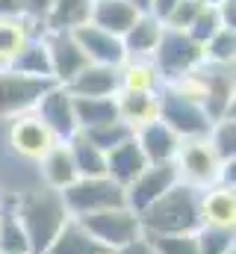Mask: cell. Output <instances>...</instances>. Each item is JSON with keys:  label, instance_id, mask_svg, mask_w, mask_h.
Wrapping results in <instances>:
<instances>
[{"label": "cell", "instance_id": "1", "mask_svg": "<svg viewBox=\"0 0 236 254\" xmlns=\"http://www.w3.org/2000/svg\"><path fill=\"white\" fill-rule=\"evenodd\" d=\"M12 210L27 234L30 252L33 254H45L48 246L57 240V234L65 228V222L71 219V213L65 210L62 195L45 187L36 190H24L12 195Z\"/></svg>", "mask_w": 236, "mask_h": 254}, {"label": "cell", "instance_id": "2", "mask_svg": "<svg viewBox=\"0 0 236 254\" xmlns=\"http://www.w3.org/2000/svg\"><path fill=\"white\" fill-rule=\"evenodd\" d=\"M201 192L177 181L163 198L139 213V225L145 237H166V234H195L201 228L198 213Z\"/></svg>", "mask_w": 236, "mask_h": 254}, {"label": "cell", "instance_id": "3", "mask_svg": "<svg viewBox=\"0 0 236 254\" xmlns=\"http://www.w3.org/2000/svg\"><path fill=\"white\" fill-rule=\"evenodd\" d=\"M65 201V210L71 213V219H83L101 210H113V207H127L124 190L116 181L104 178H77L65 192H59Z\"/></svg>", "mask_w": 236, "mask_h": 254}, {"label": "cell", "instance_id": "4", "mask_svg": "<svg viewBox=\"0 0 236 254\" xmlns=\"http://www.w3.org/2000/svg\"><path fill=\"white\" fill-rule=\"evenodd\" d=\"M77 222L92 234V240H95L104 252H113V254H116L118 249H124V246H130L133 240L142 237L139 216H136L130 207L101 210V213L83 216V219H77Z\"/></svg>", "mask_w": 236, "mask_h": 254}, {"label": "cell", "instance_id": "5", "mask_svg": "<svg viewBox=\"0 0 236 254\" xmlns=\"http://www.w3.org/2000/svg\"><path fill=\"white\" fill-rule=\"evenodd\" d=\"M151 60L157 65V71L163 74V83H172V80L186 77L189 71H195L198 65L204 63V48L195 45L183 30L166 27Z\"/></svg>", "mask_w": 236, "mask_h": 254}, {"label": "cell", "instance_id": "6", "mask_svg": "<svg viewBox=\"0 0 236 254\" xmlns=\"http://www.w3.org/2000/svg\"><path fill=\"white\" fill-rule=\"evenodd\" d=\"M160 122L172 127L183 142L186 139H204L213 127L201 101L180 95L172 86H163V92H160Z\"/></svg>", "mask_w": 236, "mask_h": 254}, {"label": "cell", "instance_id": "7", "mask_svg": "<svg viewBox=\"0 0 236 254\" xmlns=\"http://www.w3.org/2000/svg\"><path fill=\"white\" fill-rule=\"evenodd\" d=\"M222 166L225 163H219V157L213 154L207 139H186L175 157V169H177L180 184H186V187H192L198 192L219 184Z\"/></svg>", "mask_w": 236, "mask_h": 254}, {"label": "cell", "instance_id": "8", "mask_svg": "<svg viewBox=\"0 0 236 254\" xmlns=\"http://www.w3.org/2000/svg\"><path fill=\"white\" fill-rule=\"evenodd\" d=\"M201 89V107L210 122L234 116V65H210L201 63L195 71Z\"/></svg>", "mask_w": 236, "mask_h": 254}, {"label": "cell", "instance_id": "9", "mask_svg": "<svg viewBox=\"0 0 236 254\" xmlns=\"http://www.w3.org/2000/svg\"><path fill=\"white\" fill-rule=\"evenodd\" d=\"M54 86V80H33L15 74L12 68H0V122H12L36 110L42 95Z\"/></svg>", "mask_w": 236, "mask_h": 254}, {"label": "cell", "instance_id": "10", "mask_svg": "<svg viewBox=\"0 0 236 254\" xmlns=\"http://www.w3.org/2000/svg\"><path fill=\"white\" fill-rule=\"evenodd\" d=\"M6 145L15 157H21L27 163H39L57 145V139L36 113H27V116L6 122Z\"/></svg>", "mask_w": 236, "mask_h": 254}, {"label": "cell", "instance_id": "11", "mask_svg": "<svg viewBox=\"0 0 236 254\" xmlns=\"http://www.w3.org/2000/svg\"><path fill=\"white\" fill-rule=\"evenodd\" d=\"M33 113L45 122V127L54 133L57 142H68L71 136L80 133L77 116H74V95H71L65 86H59V83H54V86L42 95V101L36 104Z\"/></svg>", "mask_w": 236, "mask_h": 254}, {"label": "cell", "instance_id": "12", "mask_svg": "<svg viewBox=\"0 0 236 254\" xmlns=\"http://www.w3.org/2000/svg\"><path fill=\"white\" fill-rule=\"evenodd\" d=\"M177 181H180V178H177L175 163L145 166V169H142V175H139L130 187H124V201H127V207L139 216L145 207H151L157 198H163V195L177 184Z\"/></svg>", "mask_w": 236, "mask_h": 254}, {"label": "cell", "instance_id": "13", "mask_svg": "<svg viewBox=\"0 0 236 254\" xmlns=\"http://www.w3.org/2000/svg\"><path fill=\"white\" fill-rule=\"evenodd\" d=\"M42 39H45V48H48V57H51V74H54V83L59 86H68L83 68H86V57L77 45V39L71 33H62V30H42Z\"/></svg>", "mask_w": 236, "mask_h": 254}, {"label": "cell", "instance_id": "14", "mask_svg": "<svg viewBox=\"0 0 236 254\" xmlns=\"http://www.w3.org/2000/svg\"><path fill=\"white\" fill-rule=\"evenodd\" d=\"M71 36L77 39V45H80L86 63L110 65V68H121V65L127 63L124 45H121V39L113 36V33H104V30H98V27H92V24H83V27H77Z\"/></svg>", "mask_w": 236, "mask_h": 254}, {"label": "cell", "instance_id": "15", "mask_svg": "<svg viewBox=\"0 0 236 254\" xmlns=\"http://www.w3.org/2000/svg\"><path fill=\"white\" fill-rule=\"evenodd\" d=\"M133 139H136V145H139L142 157L148 160V166L175 163L177 151H180V145H183V139L177 136L172 127L163 125L160 119H157V122H151V125H145V127H139V130L133 133Z\"/></svg>", "mask_w": 236, "mask_h": 254}, {"label": "cell", "instance_id": "16", "mask_svg": "<svg viewBox=\"0 0 236 254\" xmlns=\"http://www.w3.org/2000/svg\"><path fill=\"white\" fill-rule=\"evenodd\" d=\"M198 213H201V225L236 228V187L216 184V187L204 190L201 201H198Z\"/></svg>", "mask_w": 236, "mask_h": 254}, {"label": "cell", "instance_id": "17", "mask_svg": "<svg viewBox=\"0 0 236 254\" xmlns=\"http://www.w3.org/2000/svg\"><path fill=\"white\" fill-rule=\"evenodd\" d=\"M39 187H45V190H54V192H65L80 175H77V169H74V160H71V151H68V145L65 142H57L39 163Z\"/></svg>", "mask_w": 236, "mask_h": 254}, {"label": "cell", "instance_id": "18", "mask_svg": "<svg viewBox=\"0 0 236 254\" xmlns=\"http://www.w3.org/2000/svg\"><path fill=\"white\" fill-rule=\"evenodd\" d=\"M65 89L74 98H116L118 95V68L89 63Z\"/></svg>", "mask_w": 236, "mask_h": 254}, {"label": "cell", "instance_id": "19", "mask_svg": "<svg viewBox=\"0 0 236 254\" xmlns=\"http://www.w3.org/2000/svg\"><path fill=\"white\" fill-rule=\"evenodd\" d=\"M145 15V12H136L127 0H92V9H89V24L104 30V33H113V36H124L136 18Z\"/></svg>", "mask_w": 236, "mask_h": 254}, {"label": "cell", "instance_id": "20", "mask_svg": "<svg viewBox=\"0 0 236 254\" xmlns=\"http://www.w3.org/2000/svg\"><path fill=\"white\" fill-rule=\"evenodd\" d=\"M163 21H157L151 12L139 15L136 24L121 36V45H124V54L127 60H151L157 45H160V36H163Z\"/></svg>", "mask_w": 236, "mask_h": 254}, {"label": "cell", "instance_id": "21", "mask_svg": "<svg viewBox=\"0 0 236 254\" xmlns=\"http://www.w3.org/2000/svg\"><path fill=\"white\" fill-rule=\"evenodd\" d=\"M145 166H148V160L142 157V151H139V145H136L133 136H130L127 142H121L118 148L107 151V178L116 181L121 190L130 187V184L142 175Z\"/></svg>", "mask_w": 236, "mask_h": 254}, {"label": "cell", "instance_id": "22", "mask_svg": "<svg viewBox=\"0 0 236 254\" xmlns=\"http://www.w3.org/2000/svg\"><path fill=\"white\" fill-rule=\"evenodd\" d=\"M118 119L130 127L133 133L139 127L151 125L160 119V95H148V92H118L116 95Z\"/></svg>", "mask_w": 236, "mask_h": 254}, {"label": "cell", "instance_id": "23", "mask_svg": "<svg viewBox=\"0 0 236 254\" xmlns=\"http://www.w3.org/2000/svg\"><path fill=\"white\" fill-rule=\"evenodd\" d=\"M36 33H42V27L24 15H0V68L12 63Z\"/></svg>", "mask_w": 236, "mask_h": 254}, {"label": "cell", "instance_id": "24", "mask_svg": "<svg viewBox=\"0 0 236 254\" xmlns=\"http://www.w3.org/2000/svg\"><path fill=\"white\" fill-rule=\"evenodd\" d=\"M163 74L157 71L154 60H127L118 68V92H148L160 95L163 92Z\"/></svg>", "mask_w": 236, "mask_h": 254}, {"label": "cell", "instance_id": "25", "mask_svg": "<svg viewBox=\"0 0 236 254\" xmlns=\"http://www.w3.org/2000/svg\"><path fill=\"white\" fill-rule=\"evenodd\" d=\"M6 68H12L15 74L33 77V80H54V74H51V57H48V48H45L42 33H36V36L18 51V57L6 65Z\"/></svg>", "mask_w": 236, "mask_h": 254}, {"label": "cell", "instance_id": "26", "mask_svg": "<svg viewBox=\"0 0 236 254\" xmlns=\"http://www.w3.org/2000/svg\"><path fill=\"white\" fill-rule=\"evenodd\" d=\"M92 0H51V9L42 21V30H62L74 33L77 27L89 24Z\"/></svg>", "mask_w": 236, "mask_h": 254}, {"label": "cell", "instance_id": "27", "mask_svg": "<svg viewBox=\"0 0 236 254\" xmlns=\"http://www.w3.org/2000/svg\"><path fill=\"white\" fill-rule=\"evenodd\" d=\"M65 145L71 151V160H74V169L80 178H104L107 175V154L95 142H89L83 133L71 136Z\"/></svg>", "mask_w": 236, "mask_h": 254}, {"label": "cell", "instance_id": "28", "mask_svg": "<svg viewBox=\"0 0 236 254\" xmlns=\"http://www.w3.org/2000/svg\"><path fill=\"white\" fill-rule=\"evenodd\" d=\"M45 254H104V249L92 240V234L77 219H68Z\"/></svg>", "mask_w": 236, "mask_h": 254}, {"label": "cell", "instance_id": "29", "mask_svg": "<svg viewBox=\"0 0 236 254\" xmlns=\"http://www.w3.org/2000/svg\"><path fill=\"white\" fill-rule=\"evenodd\" d=\"M74 116L80 133L92 130V127L118 122V107L116 98H74Z\"/></svg>", "mask_w": 236, "mask_h": 254}, {"label": "cell", "instance_id": "30", "mask_svg": "<svg viewBox=\"0 0 236 254\" xmlns=\"http://www.w3.org/2000/svg\"><path fill=\"white\" fill-rule=\"evenodd\" d=\"M0 252L3 254H33L30 252V243H27V234L12 210V195L9 198H0Z\"/></svg>", "mask_w": 236, "mask_h": 254}, {"label": "cell", "instance_id": "31", "mask_svg": "<svg viewBox=\"0 0 236 254\" xmlns=\"http://www.w3.org/2000/svg\"><path fill=\"white\" fill-rule=\"evenodd\" d=\"M204 139L213 148V154L219 157V163H234L236 160V122H234V116L213 122L210 133Z\"/></svg>", "mask_w": 236, "mask_h": 254}, {"label": "cell", "instance_id": "32", "mask_svg": "<svg viewBox=\"0 0 236 254\" xmlns=\"http://www.w3.org/2000/svg\"><path fill=\"white\" fill-rule=\"evenodd\" d=\"M198 254H231L236 252V228H213L201 225L195 231Z\"/></svg>", "mask_w": 236, "mask_h": 254}, {"label": "cell", "instance_id": "33", "mask_svg": "<svg viewBox=\"0 0 236 254\" xmlns=\"http://www.w3.org/2000/svg\"><path fill=\"white\" fill-rule=\"evenodd\" d=\"M236 60V30H219L204 45V63L210 65H234Z\"/></svg>", "mask_w": 236, "mask_h": 254}, {"label": "cell", "instance_id": "34", "mask_svg": "<svg viewBox=\"0 0 236 254\" xmlns=\"http://www.w3.org/2000/svg\"><path fill=\"white\" fill-rule=\"evenodd\" d=\"M83 136H86L89 142H95V145H98V148H101V151L107 154V151L118 148L121 142H127V139L133 136V130H130V127L124 125L121 119H118V122H110V125L92 127V130H86Z\"/></svg>", "mask_w": 236, "mask_h": 254}, {"label": "cell", "instance_id": "35", "mask_svg": "<svg viewBox=\"0 0 236 254\" xmlns=\"http://www.w3.org/2000/svg\"><path fill=\"white\" fill-rule=\"evenodd\" d=\"M219 30H222V24H219V18H216V9H213V6H207V9H204V12H201V15H198L186 30H183V33H186L195 45H201V48H204V45H207Z\"/></svg>", "mask_w": 236, "mask_h": 254}, {"label": "cell", "instance_id": "36", "mask_svg": "<svg viewBox=\"0 0 236 254\" xmlns=\"http://www.w3.org/2000/svg\"><path fill=\"white\" fill-rule=\"evenodd\" d=\"M160 254H198L195 234H166V237H148Z\"/></svg>", "mask_w": 236, "mask_h": 254}, {"label": "cell", "instance_id": "37", "mask_svg": "<svg viewBox=\"0 0 236 254\" xmlns=\"http://www.w3.org/2000/svg\"><path fill=\"white\" fill-rule=\"evenodd\" d=\"M210 3H204V0H180L175 9L169 12V18L163 21V27H172V30H186L204 9H207Z\"/></svg>", "mask_w": 236, "mask_h": 254}, {"label": "cell", "instance_id": "38", "mask_svg": "<svg viewBox=\"0 0 236 254\" xmlns=\"http://www.w3.org/2000/svg\"><path fill=\"white\" fill-rule=\"evenodd\" d=\"M213 9H216V18L225 30H236V0H216Z\"/></svg>", "mask_w": 236, "mask_h": 254}, {"label": "cell", "instance_id": "39", "mask_svg": "<svg viewBox=\"0 0 236 254\" xmlns=\"http://www.w3.org/2000/svg\"><path fill=\"white\" fill-rule=\"evenodd\" d=\"M48 9H51V0H24V18H30V21L39 24V27H42Z\"/></svg>", "mask_w": 236, "mask_h": 254}, {"label": "cell", "instance_id": "40", "mask_svg": "<svg viewBox=\"0 0 236 254\" xmlns=\"http://www.w3.org/2000/svg\"><path fill=\"white\" fill-rule=\"evenodd\" d=\"M116 254H160V252H157V249H154V243H151V240H148V237L142 234L139 240H133L130 246H124V249H118Z\"/></svg>", "mask_w": 236, "mask_h": 254}, {"label": "cell", "instance_id": "41", "mask_svg": "<svg viewBox=\"0 0 236 254\" xmlns=\"http://www.w3.org/2000/svg\"><path fill=\"white\" fill-rule=\"evenodd\" d=\"M180 0H151V15L157 18V21H166L169 18V12L175 9Z\"/></svg>", "mask_w": 236, "mask_h": 254}, {"label": "cell", "instance_id": "42", "mask_svg": "<svg viewBox=\"0 0 236 254\" xmlns=\"http://www.w3.org/2000/svg\"><path fill=\"white\" fill-rule=\"evenodd\" d=\"M0 15H24V0H0Z\"/></svg>", "mask_w": 236, "mask_h": 254}, {"label": "cell", "instance_id": "43", "mask_svg": "<svg viewBox=\"0 0 236 254\" xmlns=\"http://www.w3.org/2000/svg\"><path fill=\"white\" fill-rule=\"evenodd\" d=\"M136 12H151V0H127Z\"/></svg>", "mask_w": 236, "mask_h": 254}, {"label": "cell", "instance_id": "44", "mask_svg": "<svg viewBox=\"0 0 236 254\" xmlns=\"http://www.w3.org/2000/svg\"><path fill=\"white\" fill-rule=\"evenodd\" d=\"M204 3H210V6H213V3H216V0H204Z\"/></svg>", "mask_w": 236, "mask_h": 254}, {"label": "cell", "instance_id": "45", "mask_svg": "<svg viewBox=\"0 0 236 254\" xmlns=\"http://www.w3.org/2000/svg\"><path fill=\"white\" fill-rule=\"evenodd\" d=\"M104 254H113V252H104Z\"/></svg>", "mask_w": 236, "mask_h": 254}, {"label": "cell", "instance_id": "46", "mask_svg": "<svg viewBox=\"0 0 236 254\" xmlns=\"http://www.w3.org/2000/svg\"><path fill=\"white\" fill-rule=\"evenodd\" d=\"M231 254H236V252H231Z\"/></svg>", "mask_w": 236, "mask_h": 254}, {"label": "cell", "instance_id": "47", "mask_svg": "<svg viewBox=\"0 0 236 254\" xmlns=\"http://www.w3.org/2000/svg\"><path fill=\"white\" fill-rule=\"evenodd\" d=\"M0 254H3V252H0Z\"/></svg>", "mask_w": 236, "mask_h": 254}]
</instances>
